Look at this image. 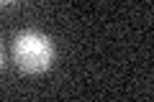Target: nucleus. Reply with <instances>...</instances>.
<instances>
[{
    "label": "nucleus",
    "mask_w": 154,
    "mask_h": 102,
    "mask_svg": "<svg viewBox=\"0 0 154 102\" xmlns=\"http://www.w3.org/2000/svg\"><path fill=\"white\" fill-rule=\"evenodd\" d=\"M13 61L26 74H41L54 61V43L44 33L23 31L13 41Z\"/></svg>",
    "instance_id": "obj_1"
},
{
    "label": "nucleus",
    "mask_w": 154,
    "mask_h": 102,
    "mask_svg": "<svg viewBox=\"0 0 154 102\" xmlns=\"http://www.w3.org/2000/svg\"><path fill=\"white\" fill-rule=\"evenodd\" d=\"M8 3H16V0H0V5H8Z\"/></svg>",
    "instance_id": "obj_2"
},
{
    "label": "nucleus",
    "mask_w": 154,
    "mask_h": 102,
    "mask_svg": "<svg viewBox=\"0 0 154 102\" xmlns=\"http://www.w3.org/2000/svg\"><path fill=\"white\" fill-rule=\"evenodd\" d=\"M0 66H3V46H0Z\"/></svg>",
    "instance_id": "obj_3"
}]
</instances>
